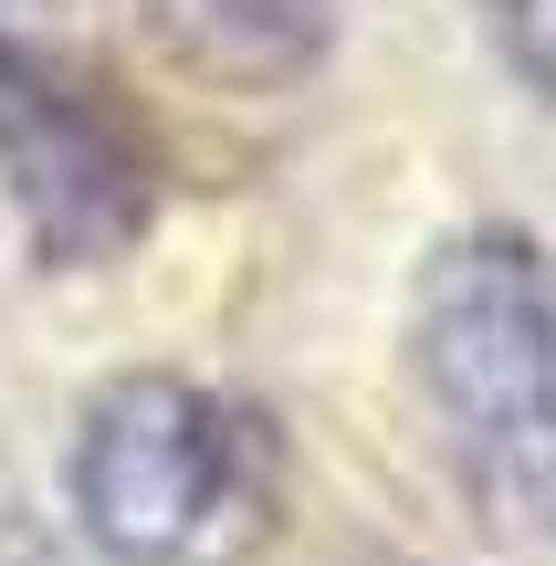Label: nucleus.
Segmentation results:
<instances>
[{"mask_svg": "<svg viewBox=\"0 0 556 566\" xmlns=\"http://www.w3.org/2000/svg\"><path fill=\"white\" fill-rule=\"evenodd\" d=\"M74 525L116 566H252L284 535V430L210 378H105L74 420Z\"/></svg>", "mask_w": 556, "mask_h": 566, "instance_id": "obj_2", "label": "nucleus"}, {"mask_svg": "<svg viewBox=\"0 0 556 566\" xmlns=\"http://www.w3.org/2000/svg\"><path fill=\"white\" fill-rule=\"evenodd\" d=\"M410 388L483 546L556 556V283L515 221L441 231L410 273Z\"/></svg>", "mask_w": 556, "mask_h": 566, "instance_id": "obj_1", "label": "nucleus"}, {"mask_svg": "<svg viewBox=\"0 0 556 566\" xmlns=\"http://www.w3.org/2000/svg\"><path fill=\"white\" fill-rule=\"evenodd\" d=\"M389 566H431V556H389Z\"/></svg>", "mask_w": 556, "mask_h": 566, "instance_id": "obj_6", "label": "nucleus"}, {"mask_svg": "<svg viewBox=\"0 0 556 566\" xmlns=\"http://www.w3.org/2000/svg\"><path fill=\"white\" fill-rule=\"evenodd\" d=\"M483 21H494L504 74H515L536 105H556V0H483Z\"/></svg>", "mask_w": 556, "mask_h": 566, "instance_id": "obj_5", "label": "nucleus"}, {"mask_svg": "<svg viewBox=\"0 0 556 566\" xmlns=\"http://www.w3.org/2000/svg\"><path fill=\"white\" fill-rule=\"evenodd\" d=\"M0 200L42 273H105L158 221V137L95 63L0 32Z\"/></svg>", "mask_w": 556, "mask_h": 566, "instance_id": "obj_3", "label": "nucleus"}, {"mask_svg": "<svg viewBox=\"0 0 556 566\" xmlns=\"http://www.w3.org/2000/svg\"><path fill=\"white\" fill-rule=\"evenodd\" d=\"M336 11L347 0H137V21L158 32V53H179L210 84H305L336 53Z\"/></svg>", "mask_w": 556, "mask_h": 566, "instance_id": "obj_4", "label": "nucleus"}]
</instances>
